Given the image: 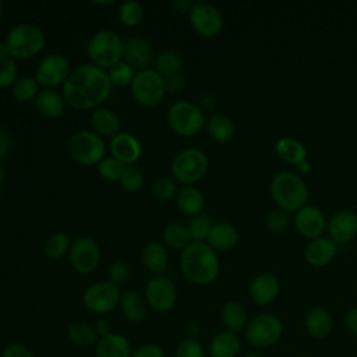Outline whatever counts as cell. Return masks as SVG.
Masks as SVG:
<instances>
[{"mask_svg": "<svg viewBox=\"0 0 357 357\" xmlns=\"http://www.w3.org/2000/svg\"><path fill=\"white\" fill-rule=\"evenodd\" d=\"M308 167H310V165H308L305 160L298 165V170H300V172H308Z\"/></svg>", "mask_w": 357, "mask_h": 357, "instance_id": "cell-58", "label": "cell"}, {"mask_svg": "<svg viewBox=\"0 0 357 357\" xmlns=\"http://www.w3.org/2000/svg\"><path fill=\"white\" fill-rule=\"evenodd\" d=\"M172 176L184 185H192L199 181L208 170V158L198 148H185L180 151L172 160Z\"/></svg>", "mask_w": 357, "mask_h": 357, "instance_id": "cell-8", "label": "cell"}, {"mask_svg": "<svg viewBox=\"0 0 357 357\" xmlns=\"http://www.w3.org/2000/svg\"><path fill=\"white\" fill-rule=\"evenodd\" d=\"M110 153L123 165H135L142 155V145L139 139L128 132H119L110 139Z\"/></svg>", "mask_w": 357, "mask_h": 357, "instance_id": "cell-17", "label": "cell"}, {"mask_svg": "<svg viewBox=\"0 0 357 357\" xmlns=\"http://www.w3.org/2000/svg\"><path fill=\"white\" fill-rule=\"evenodd\" d=\"M155 70L162 75H170L177 74L183 68V59L181 56L174 50H163L155 56L153 60Z\"/></svg>", "mask_w": 357, "mask_h": 357, "instance_id": "cell-36", "label": "cell"}, {"mask_svg": "<svg viewBox=\"0 0 357 357\" xmlns=\"http://www.w3.org/2000/svg\"><path fill=\"white\" fill-rule=\"evenodd\" d=\"M188 20L192 31L202 38H213L223 28L222 13L212 3H194L188 14Z\"/></svg>", "mask_w": 357, "mask_h": 357, "instance_id": "cell-14", "label": "cell"}, {"mask_svg": "<svg viewBox=\"0 0 357 357\" xmlns=\"http://www.w3.org/2000/svg\"><path fill=\"white\" fill-rule=\"evenodd\" d=\"M141 259L144 266L155 273L160 275L166 271L169 265V254L166 247L159 241H149L145 244L141 252Z\"/></svg>", "mask_w": 357, "mask_h": 357, "instance_id": "cell-27", "label": "cell"}, {"mask_svg": "<svg viewBox=\"0 0 357 357\" xmlns=\"http://www.w3.org/2000/svg\"><path fill=\"white\" fill-rule=\"evenodd\" d=\"M107 75H109L113 86L124 88V86L131 85V82L135 77V71L126 61H120L107 70Z\"/></svg>", "mask_w": 357, "mask_h": 357, "instance_id": "cell-42", "label": "cell"}, {"mask_svg": "<svg viewBox=\"0 0 357 357\" xmlns=\"http://www.w3.org/2000/svg\"><path fill=\"white\" fill-rule=\"evenodd\" d=\"M68 340L79 347H88L92 344H96L98 335L95 332V328L84 321H77L71 324L67 329Z\"/></svg>", "mask_w": 357, "mask_h": 357, "instance_id": "cell-34", "label": "cell"}, {"mask_svg": "<svg viewBox=\"0 0 357 357\" xmlns=\"http://www.w3.org/2000/svg\"><path fill=\"white\" fill-rule=\"evenodd\" d=\"M279 279L272 273L258 275L250 287V296L258 305L271 304L279 294Z\"/></svg>", "mask_w": 357, "mask_h": 357, "instance_id": "cell-20", "label": "cell"}, {"mask_svg": "<svg viewBox=\"0 0 357 357\" xmlns=\"http://www.w3.org/2000/svg\"><path fill=\"white\" fill-rule=\"evenodd\" d=\"M119 20L124 26L134 28L141 24L144 18V7L138 1L134 0H127L120 4L119 11H117Z\"/></svg>", "mask_w": 357, "mask_h": 357, "instance_id": "cell-40", "label": "cell"}, {"mask_svg": "<svg viewBox=\"0 0 357 357\" xmlns=\"http://www.w3.org/2000/svg\"><path fill=\"white\" fill-rule=\"evenodd\" d=\"M144 296L148 307L155 312H169L177 303L176 284L170 278L163 275H158L148 280Z\"/></svg>", "mask_w": 357, "mask_h": 357, "instance_id": "cell-13", "label": "cell"}, {"mask_svg": "<svg viewBox=\"0 0 357 357\" xmlns=\"http://www.w3.org/2000/svg\"><path fill=\"white\" fill-rule=\"evenodd\" d=\"M8 54L14 60H25L36 56L45 46L43 31L29 22L14 25L4 39Z\"/></svg>", "mask_w": 357, "mask_h": 357, "instance_id": "cell-4", "label": "cell"}, {"mask_svg": "<svg viewBox=\"0 0 357 357\" xmlns=\"http://www.w3.org/2000/svg\"><path fill=\"white\" fill-rule=\"evenodd\" d=\"M278 155L290 165H300L307 158L305 146L296 138L283 137L276 144Z\"/></svg>", "mask_w": 357, "mask_h": 357, "instance_id": "cell-33", "label": "cell"}, {"mask_svg": "<svg viewBox=\"0 0 357 357\" xmlns=\"http://www.w3.org/2000/svg\"><path fill=\"white\" fill-rule=\"evenodd\" d=\"M346 325L349 328V331L357 336V307L350 310L347 317H346Z\"/></svg>", "mask_w": 357, "mask_h": 357, "instance_id": "cell-55", "label": "cell"}, {"mask_svg": "<svg viewBox=\"0 0 357 357\" xmlns=\"http://www.w3.org/2000/svg\"><path fill=\"white\" fill-rule=\"evenodd\" d=\"M241 343L236 333L229 331L218 332L209 342L208 353L211 357H236L240 353Z\"/></svg>", "mask_w": 357, "mask_h": 357, "instance_id": "cell-29", "label": "cell"}, {"mask_svg": "<svg viewBox=\"0 0 357 357\" xmlns=\"http://www.w3.org/2000/svg\"><path fill=\"white\" fill-rule=\"evenodd\" d=\"M123 167L124 165L113 156H105L96 166L99 176L107 181H119Z\"/></svg>", "mask_w": 357, "mask_h": 357, "instance_id": "cell-44", "label": "cell"}, {"mask_svg": "<svg viewBox=\"0 0 357 357\" xmlns=\"http://www.w3.org/2000/svg\"><path fill=\"white\" fill-rule=\"evenodd\" d=\"M121 293L119 286L109 280L95 282L89 284L82 294V303L93 314L105 315L114 311L120 305Z\"/></svg>", "mask_w": 357, "mask_h": 357, "instance_id": "cell-10", "label": "cell"}, {"mask_svg": "<svg viewBox=\"0 0 357 357\" xmlns=\"http://www.w3.org/2000/svg\"><path fill=\"white\" fill-rule=\"evenodd\" d=\"M174 198L177 209L190 218L199 215L205 205L204 194L195 185H183Z\"/></svg>", "mask_w": 357, "mask_h": 357, "instance_id": "cell-26", "label": "cell"}, {"mask_svg": "<svg viewBox=\"0 0 357 357\" xmlns=\"http://www.w3.org/2000/svg\"><path fill=\"white\" fill-rule=\"evenodd\" d=\"M33 102L38 113L49 120L61 117L67 105L63 93L56 89H40Z\"/></svg>", "mask_w": 357, "mask_h": 357, "instance_id": "cell-21", "label": "cell"}, {"mask_svg": "<svg viewBox=\"0 0 357 357\" xmlns=\"http://www.w3.org/2000/svg\"><path fill=\"white\" fill-rule=\"evenodd\" d=\"M4 178H6V170H4V167H3V165L0 163V187H1V184H3V181H4Z\"/></svg>", "mask_w": 357, "mask_h": 357, "instance_id": "cell-59", "label": "cell"}, {"mask_svg": "<svg viewBox=\"0 0 357 357\" xmlns=\"http://www.w3.org/2000/svg\"><path fill=\"white\" fill-rule=\"evenodd\" d=\"M134 100L142 107H155L165 98L163 77L155 68H146L135 73L130 85Z\"/></svg>", "mask_w": 357, "mask_h": 357, "instance_id": "cell-9", "label": "cell"}, {"mask_svg": "<svg viewBox=\"0 0 357 357\" xmlns=\"http://www.w3.org/2000/svg\"><path fill=\"white\" fill-rule=\"evenodd\" d=\"M238 243V233L230 223H213L208 237L206 244L215 251H229L233 250Z\"/></svg>", "mask_w": 357, "mask_h": 357, "instance_id": "cell-25", "label": "cell"}, {"mask_svg": "<svg viewBox=\"0 0 357 357\" xmlns=\"http://www.w3.org/2000/svg\"><path fill=\"white\" fill-rule=\"evenodd\" d=\"M124 40L112 29L96 31L86 43V54L91 64L109 70L123 61Z\"/></svg>", "mask_w": 357, "mask_h": 357, "instance_id": "cell-3", "label": "cell"}, {"mask_svg": "<svg viewBox=\"0 0 357 357\" xmlns=\"http://www.w3.org/2000/svg\"><path fill=\"white\" fill-rule=\"evenodd\" d=\"M91 127L99 137L113 138L120 132V117L110 109L98 107L91 114Z\"/></svg>", "mask_w": 357, "mask_h": 357, "instance_id": "cell-23", "label": "cell"}, {"mask_svg": "<svg viewBox=\"0 0 357 357\" xmlns=\"http://www.w3.org/2000/svg\"><path fill=\"white\" fill-rule=\"evenodd\" d=\"M220 264L216 251L205 241H192L180 255V271L192 284L206 286L215 282Z\"/></svg>", "mask_w": 357, "mask_h": 357, "instance_id": "cell-2", "label": "cell"}, {"mask_svg": "<svg viewBox=\"0 0 357 357\" xmlns=\"http://www.w3.org/2000/svg\"><path fill=\"white\" fill-rule=\"evenodd\" d=\"M170 130L180 137H194L205 126L204 110L190 102V100H177L174 102L166 116Z\"/></svg>", "mask_w": 357, "mask_h": 357, "instance_id": "cell-6", "label": "cell"}, {"mask_svg": "<svg viewBox=\"0 0 357 357\" xmlns=\"http://www.w3.org/2000/svg\"><path fill=\"white\" fill-rule=\"evenodd\" d=\"M305 329L314 339L325 337L332 329V315L325 307H314L305 317Z\"/></svg>", "mask_w": 357, "mask_h": 357, "instance_id": "cell-30", "label": "cell"}, {"mask_svg": "<svg viewBox=\"0 0 357 357\" xmlns=\"http://www.w3.org/2000/svg\"><path fill=\"white\" fill-rule=\"evenodd\" d=\"M18 79L17 63L11 57L0 59V88H11Z\"/></svg>", "mask_w": 357, "mask_h": 357, "instance_id": "cell-45", "label": "cell"}, {"mask_svg": "<svg viewBox=\"0 0 357 357\" xmlns=\"http://www.w3.org/2000/svg\"><path fill=\"white\" fill-rule=\"evenodd\" d=\"M155 56L151 43L139 36H132L124 40L123 49V61L131 66L134 70L142 71L149 68L151 63H153Z\"/></svg>", "mask_w": 357, "mask_h": 357, "instance_id": "cell-16", "label": "cell"}, {"mask_svg": "<svg viewBox=\"0 0 357 357\" xmlns=\"http://www.w3.org/2000/svg\"><path fill=\"white\" fill-rule=\"evenodd\" d=\"M243 357H262V356L258 354V353H247V354H244Z\"/></svg>", "mask_w": 357, "mask_h": 357, "instance_id": "cell-61", "label": "cell"}, {"mask_svg": "<svg viewBox=\"0 0 357 357\" xmlns=\"http://www.w3.org/2000/svg\"><path fill=\"white\" fill-rule=\"evenodd\" d=\"M178 188L173 177H160L152 185V194L158 201L167 202L176 197Z\"/></svg>", "mask_w": 357, "mask_h": 357, "instance_id": "cell-43", "label": "cell"}, {"mask_svg": "<svg viewBox=\"0 0 357 357\" xmlns=\"http://www.w3.org/2000/svg\"><path fill=\"white\" fill-rule=\"evenodd\" d=\"M222 321L229 332L237 333L248 324L247 310L238 301H227L222 308Z\"/></svg>", "mask_w": 357, "mask_h": 357, "instance_id": "cell-32", "label": "cell"}, {"mask_svg": "<svg viewBox=\"0 0 357 357\" xmlns=\"http://www.w3.org/2000/svg\"><path fill=\"white\" fill-rule=\"evenodd\" d=\"M11 93L21 103L35 100L39 93V84L35 77H20L11 86Z\"/></svg>", "mask_w": 357, "mask_h": 357, "instance_id": "cell-38", "label": "cell"}, {"mask_svg": "<svg viewBox=\"0 0 357 357\" xmlns=\"http://www.w3.org/2000/svg\"><path fill=\"white\" fill-rule=\"evenodd\" d=\"M1 15H3V4L0 1V18H1Z\"/></svg>", "mask_w": 357, "mask_h": 357, "instance_id": "cell-62", "label": "cell"}, {"mask_svg": "<svg viewBox=\"0 0 357 357\" xmlns=\"http://www.w3.org/2000/svg\"><path fill=\"white\" fill-rule=\"evenodd\" d=\"M174 357H205V349L198 339L185 337L177 344Z\"/></svg>", "mask_w": 357, "mask_h": 357, "instance_id": "cell-46", "label": "cell"}, {"mask_svg": "<svg viewBox=\"0 0 357 357\" xmlns=\"http://www.w3.org/2000/svg\"><path fill=\"white\" fill-rule=\"evenodd\" d=\"M289 225V215L283 209H275L266 216V229L272 233L283 231Z\"/></svg>", "mask_w": 357, "mask_h": 357, "instance_id": "cell-47", "label": "cell"}, {"mask_svg": "<svg viewBox=\"0 0 357 357\" xmlns=\"http://www.w3.org/2000/svg\"><path fill=\"white\" fill-rule=\"evenodd\" d=\"M10 149H11V137L6 130L0 128V163L8 156Z\"/></svg>", "mask_w": 357, "mask_h": 357, "instance_id": "cell-52", "label": "cell"}, {"mask_svg": "<svg viewBox=\"0 0 357 357\" xmlns=\"http://www.w3.org/2000/svg\"><path fill=\"white\" fill-rule=\"evenodd\" d=\"M119 307L123 312V317L130 322L144 321L148 312V303L145 300V296L134 289L121 293Z\"/></svg>", "mask_w": 357, "mask_h": 357, "instance_id": "cell-24", "label": "cell"}, {"mask_svg": "<svg viewBox=\"0 0 357 357\" xmlns=\"http://www.w3.org/2000/svg\"><path fill=\"white\" fill-rule=\"evenodd\" d=\"M201 329H199V325L195 324V322H191L188 326H187V337H191V339H198V335H199Z\"/></svg>", "mask_w": 357, "mask_h": 357, "instance_id": "cell-56", "label": "cell"}, {"mask_svg": "<svg viewBox=\"0 0 357 357\" xmlns=\"http://www.w3.org/2000/svg\"><path fill=\"white\" fill-rule=\"evenodd\" d=\"M271 192L275 202L286 212L301 209L308 198V190L303 178L289 172L278 173L273 177Z\"/></svg>", "mask_w": 357, "mask_h": 357, "instance_id": "cell-5", "label": "cell"}, {"mask_svg": "<svg viewBox=\"0 0 357 357\" xmlns=\"http://www.w3.org/2000/svg\"><path fill=\"white\" fill-rule=\"evenodd\" d=\"M0 357H35L32 350L22 343H11L3 351Z\"/></svg>", "mask_w": 357, "mask_h": 357, "instance_id": "cell-51", "label": "cell"}, {"mask_svg": "<svg viewBox=\"0 0 357 357\" xmlns=\"http://www.w3.org/2000/svg\"><path fill=\"white\" fill-rule=\"evenodd\" d=\"M68 60L60 53H50L39 60L35 68V79L43 89H54L64 85L71 74Z\"/></svg>", "mask_w": 357, "mask_h": 357, "instance_id": "cell-12", "label": "cell"}, {"mask_svg": "<svg viewBox=\"0 0 357 357\" xmlns=\"http://www.w3.org/2000/svg\"><path fill=\"white\" fill-rule=\"evenodd\" d=\"M131 357H166L160 346L155 343H145L132 350Z\"/></svg>", "mask_w": 357, "mask_h": 357, "instance_id": "cell-50", "label": "cell"}, {"mask_svg": "<svg viewBox=\"0 0 357 357\" xmlns=\"http://www.w3.org/2000/svg\"><path fill=\"white\" fill-rule=\"evenodd\" d=\"M163 241L166 245H169L173 250H185L191 243V236L187 230V226L180 223H169L165 226L162 233Z\"/></svg>", "mask_w": 357, "mask_h": 357, "instance_id": "cell-35", "label": "cell"}, {"mask_svg": "<svg viewBox=\"0 0 357 357\" xmlns=\"http://www.w3.org/2000/svg\"><path fill=\"white\" fill-rule=\"evenodd\" d=\"M206 131L215 142L226 144V142L231 141V138L234 137L236 127H234V123L230 117H227L225 114H220V113H216V114H212L208 119Z\"/></svg>", "mask_w": 357, "mask_h": 357, "instance_id": "cell-31", "label": "cell"}, {"mask_svg": "<svg viewBox=\"0 0 357 357\" xmlns=\"http://www.w3.org/2000/svg\"><path fill=\"white\" fill-rule=\"evenodd\" d=\"M283 332L282 321L272 314L254 317L245 326V339L255 347H269L278 343Z\"/></svg>", "mask_w": 357, "mask_h": 357, "instance_id": "cell-11", "label": "cell"}, {"mask_svg": "<svg viewBox=\"0 0 357 357\" xmlns=\"http://www.w3.org/2000/svg\"><path fill=\"white\" fill-rule=\"evenodd\" d=\"M336 254V245L331 238L318 237L314 238L305 248V259L312 266L328 265Z\"/></svg>", "mask_w": 357, "mask_h": 357, "instance_id": "cell-28", "label": "cell"}, {"mask_svg": "<svg viewBox=\"0 0 357 357\" xmlns=\"http://www.w3.org/2000/svg\"><path fill=\"white\" fill-rule=\"evenodd\" d=\"M328 230L333 243H347L357 234V215L353 211L336 212L329 223Z\"/></svg>", "mask_w": 357, "mask_h": 357, "instance_id": "cell-19", "label": "cell"}, {"mask_svg": "<svg viewBox=\"0 0 357 357\" xmlns=\"http://www.w3.org/2000/svg\"><path fill=\"white\" fill-rule=\"evenodd\" d=\"M185 226H187V230H188L192 241H204V240H206V237L213 226V220L211 216L199 213V215L190 218V220L187 222Z\"/></svg>", "mask_w": 357, "mask_h": 357, "instance_id": "cell-41", "label": "cell"}, {"mask_svg": "<svg viewBox=\"0 0 357 357\" xmlns=\"http://www.w3.org/2000/svg\"><path fill=\"white\" fill-rule=\"evenodd\" d=\"M172 8L180 14H190L194 3L188 1V0H174L172 4Z\"/></svg>", "mask_w": 357, "mask_h": 357, "instance_id": "cell-53", "label": "cell"}, {"mask_svg": "<svg viewBox=\"0 0 357 357\" xmlns=\"http://www.w3.org/2000/svg\"><path fill=\"white\" fill-rule=\"evenodd\" d=\"M95 6H109L112 4V1H93Z\"/></svg>", "mask_w": 357, "mask_h": 357, "instance_id": "cell-60", "label": "cell"}, {"mask_svg": "<svg viewBox=\"0 0 357 357\" xmlns=\"http://www.w3.org/2000/svg\"><path fill=\"white\" fill-rule=\"evenodd\" d=\"M131 344L121 333L112 332L99 337L96 342L95 357H131Z\"/></svg>", "mask_w": 357, "mask_h": 357, "instance_id": "cell-22", "label": "cell"}, {"mask_svg": "<svg viewBox=\"0 0 357 357\" xmlns=\"http://www.w3.org/2000/svg\"><path fill=\"white\" fill-rule=\"evenodd\" d=\"M112 82L106 70L93 64L75 67L63 85V96L68 106L77 110L98 109L112 93Z\"/></svg>", "mask_w": 357, "mask_h": 357, "instance_id": "cell-1", "label": "cell"}, {"mask_svg": "<svg viewBox=\"0 0 357 357\" xmlns=\"http://www.w3.org/2000/svg\"><path fill=\"white\" fill-rule=\"evenodd\" d=\"M163 85H165V91L167 93L178 95L183 92V89L185 86V81H184V77L181 75V73H177V74H170V75L163 77Z\"/></svg>", "mask_w": 357, "mask_h": 357, "instance_id": "cell-49", "label": "cell"}, {"mask_svg": "<svg viewBox=\"0 0 357 357\" xmlns=\"http://www.w3.org/2000/svg\"><path fill=\"white\" fill-rule=\"evenodd\" d=\"M107 276H109V282L116 284V286H120L123 283H126L130 278V269L128 266L124 264V262H114L110 265L109 268V272H107Z\"/></svg>", "mask_w": 357, "mask_h": 357, "instance_id": "cell-48", "label": "cell"}, {"mask_svg": "<svg viewBox=\"0 0 357 357\" xmlns=\"http://www.w3.org/2000/svg\"><path fill=\"white\" fill-rule=\"evenodd\" d=\"M70 156L79 165L98 166L106 156V144L102 137L89 130L74 132L67 144Z\"/></svg>", "mask_w": 357, "mask_h": 357, "instance_id": "cell-7", "label": "cell"}, {"mask_svg": "<svg viewBox=\"0 0 357 357\" xmlns=\"http://www.w3.org/2000/svg\"><path fill=\"white\" fill-rule=\"evenodd\" d=\"M119 184L126 192H138L144 185V173L135 165H124L119 177Z\"/></svg>", "mask_w": 357, "mask_h": 357, "instance_id": "cell-39", "label": "cell"}, {"mask_svg": "<svg viewBox=\"0 0 357 357\" xmlns=\"http://www.w3.org/2000/svg\"><path fill=\"white\" fill-rule=\"evenodd\" d=\"M93 328H95V332H96L98 337H102V336H106V335L112 333V328H110L109 321H106V319H103V318L98 319V321L95 322Z\"/></svg>", "mask_w": 357, "mask_h": 357, "instance_id": "cell-54", "label": "cell"}, {"mask_svg": "<svg viewBox=\"0 0 357 357\" xmlns=\"http://www.w3.org/2000/svg\"><path fill=\"white\" fill-rule=\"evenodd\" d=\"M325 216L317 206H303L296 212L294 225L300 234L308 238H318L325 229Z\"/></svg>", "mask_w": 357, "mask_h": 357, "instance_id": "cell-18", "label": "cell"}, {"mask_svg": "<svg viewBox=\"0 0 357 357\" xmlns=\"http://www.w3.org/2000/svg\"><path fill=\"white\" fill-rule=\"evenodd\" d=\"M4 57H10L8 54V49H7V45L6 42H0V59H4Z\"/></svg>", "mask_w": 357, "mask_h": 357, "instance_id": "cell-57", "label": "cell"}, {"mask_svg": "<svg viewBox=\"0 0 357 357\" xmlns=\"http://www.w3.org/2000/svg\"><path fill=\"white\" fill-rule=\"evenodd\" d=\"M71 237L66 231H56L47 237L45 243V254L50 259H60L70 252Z\"/></svg>", "mask_w": 357, "mask_h": 357, "instance_id": "cell-37", "label": "cell"}, {"mask_svg": "<svg viewBox=\"0 0 357 357\" xmlns=\"http://www.w3.org/2000/svg\"><path fill=\"white\" fill-rule=\"evenodd\" d=\"M71 266L82 275L92 273L100 262V250L95 240L78 237L73 241L68 252Z\"/></svg>", "mask_w": 357, "mask_h": 357, "instance_id": "cell-15", "label": "cell"}]
</instances>
